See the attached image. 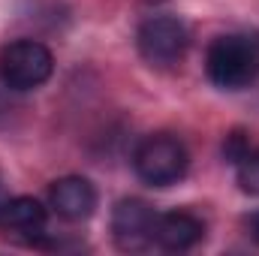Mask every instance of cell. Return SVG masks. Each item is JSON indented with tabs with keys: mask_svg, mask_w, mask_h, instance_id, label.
Segmentation results:
<instances>
[{
	"mask_svg": "<svg viewBox=\"0 0 259 256\" xmlns=\"http://www.w3.org/2000/svg\"><path fill=\"white\" fill-rule=\"evenodd\" d=\"M205 72L220 91H241L259 75V39L244 33L217 36L205 52Z\"/></svg>",
	"mask_w": 259,
	"mask_h": 256,
	"instance_id": "obj_1",
	"label": "cell"
},
{
	"mask_svg": "<svg viewBox=\"0 0 259 256\" xmlns=\"http://www.w3.org/2000/svg\"><path fill=\"white\" fill-rule=\"evenodd\" d=\"M133 169L148 187H172L190 169L184 142L172 133H151L133 151Z\"/></svg>",
	"mask_w": 259,
	"mask_h": 256,
	"instance_id": "obj_2",
	"label": "cell"
},
{
	"mask_svg": "<svg viewBox=\"0 0 259 256\" xmlns=\"http://www.w3.org/2000/svg\"><path fill=\"white\" fill-rule=\"evenodd\" d=\"M55 72L52 52L36 39H15L0 49V78L12 91H33Z\"/></svg>",
	"mask_w": 259,
	"mask_h": 256,
	"instance_id": "obj_3",
	"label": "cell"
},
{
	"mask_svg": "<svg viewBox=\"0 0 259 256\" xmlns=\"http://www.w3.org/2000/svg\"><path fill=\"white\" fill-rule=\"evenodd\" d=\"M136 46H139V55L151 66L166 69V66H175L187 55L190 33H187V24L181 18H175V15H154V18L139 24Z\"/></svg>",
	"mask_w": 259,
	"mask_h": 256,
	"instance_id": "obj_4",
	"label": "cell"
},
{
	"mask_svg": "<svg viewBox=\"0 0 259 256\" xmlns=\"http://www.w3.org/2000/svg\"><path fill=\"white\" fill-rule=\"evenodd\" d=\"M154 226L157 211L145 199H121L112 211V238L118 250H148L154 244Z\"/></svg>",
	"mask_w": 259,
	"mask_h": 256,
	"instance_id": "obj_5",
	"label": "cell"
},
{
	"mask_svg": "<svg viewBox=\"0 0 259 256\" xmlns=\"http://www.w3.org/2000/svg\"><path fill=\"white\" fill-rule=\"evenodd\" d=\"M97 187L81 175H64L49 187V208L66 223H81L97 211Z\"/></svg>",
	"mask_w": 259,
	"mask_h": 256,
	"instance_id": "obj_6",
	"label": "cell"
},
{
	"mask_svg": "<svg viewBox=\"0 0 259 256\" xmlns=\"http://www.w3.org/2000/svg\"><path fill=\"white\" fill-rule=\"evenodd\" d=\"M46 220L49 211L33 196H15L0 211V229L21 244H36L46 235Z\"/></svg>",
	"mask_w": 259,
	"mask_h": 256,
	"instance_id": "obj_7",
	"label": "cell"
},
{
	"mask_svg": "<svg viewBox=\"0 0 259 256\" xmlns=\"http://www.w3.org/2000/svg\"><path fill=\"white\" fill-rule=\"evenodd\" d=\"M205 238V223L190 214V211H169V214H157V226H154V244H160L163 250H190Z\"/></svg>",
	"mask_w": 259,
	"mask_h": 256,
	"instance_id": "obj_8",
	"label": "cell"
},
{
	"mask_svg": "<svg viewBox=\"0 0 259 256\" xmlns=\"http://www.w3.org/2000/svg\"><path fill=\"white\" fill-rule=\"evenodd\" d=\"M235 181L241 193L247 196H259V151H247L238 163H235Z\"/></svg>",
	"mask_w": 259,
	"mask_h": 256,
	"instance_id": "obj_9",
	"label": "cell"
},
{
	"mask_svg": "<svg viewBox=\"0 0 259 256\" xmlns=\"http://www.w3.org/2000/svg\"><path fill=\"white\" fill-rule=\"evenodd\" d=\"M247 151H250L247 133H244V130H232V133L226 136V142H223V157H226L229 163H238Z\"/></svg>",
	"mask_w": 259,
	"mask_h": 256,
	"instance_id": "obj_10",
	"label": "cell"
},
{
	"mask_svg": "<svg viewBox=\"0 0 259 256\" xmlns=\"http://www.w3.org/2000/svg\"><path fill=\"white\" fill-rule=\"evenodd\" d=\"M247 235L259 244V211H253V214L247 217Z\"/></svg>",
	"mask_w": 259,
	"mask_h": 256,
	"instance_id": "obj_11",
	"label": "cell"
},
{
	"mask_svg": "<svg viewBox=\"0 0 259 256\" xmlns=\"http://www.w3.org/2000/svg\"><path fill=\"white\" fill-rule=\"evenodd\" d=\"M6 202H9V193H6V181H3V175H0V211H3Z\"/></svg>",
	"mask_w": 259,
	"mask_h": 256,
	"instance_id": "obj_12",
	"label": "cell"
}]
</instances>
